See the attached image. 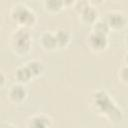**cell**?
<instances>
[{"instance_id": "1", "label": "cell", "mask_w": 128, "mask_h": 128, "mask_svg": "<svg viewBox=\"0 0 128 128\" xmlns=\"http://www.w3.org/2000/svg\"><path fill=\"white\" fill-rule=\"evenodd\" d=\"M90 104L96 113L105 116L113 123L119 122L122 119L121 109L116 106V104L111 100L105 91L98 90L93 92L91 95Z\"/></svg>"}, {"instance_id": "2", "label": "cell", "mask_w": 128, "mask_h": 128, "mask_svg": "<svg viewBox=\"0 0 128 128\" xmlns=\"http://www.w3.org/2000/svg\"><path fill=\"white\" fill-rule=\"evenodd\" d=\"M9 44L12 52L18 57H22L29 53L31 49L32 38L27 29L18 27L10 35Z\"/></svg>"}, {"instance_id": "3", "label": "cell", "mask_w": 128, "mask_h": 128, "mask_svg": "<svg viewBox=\"0 0 128 128\" xmlns=\"http://www.w3.org/2000/svg\"><path fill=\"white\" fill-rule=\"evenodd\" d=\"M10 16L18 27L25 29L34 26L37 20L35 13L23 3L14 4L10 10Z\"/></svg>"}, {"instance_id": "4", "label": "cell", "mask_w": 128, "mask_h": 128, "mask_svg": "<svg viewBox=\"0 0 128 128\" xmlns=\"http://www.w3.org/2000/svg\"><path fill=\"white\" fill-rule=\"evenodd\" d=\"M105 21L107 22L111 30H120L126 26L128 19L122 11L113 10L107 13Z\"/></svg>"}, {"instance_id": "5", "label": "cell", "mask_w": 128, "mask_h": 128, "mask_svg": "<svg viewBox=\"0 0 128 128\" xmlns=\"http://www.w3.org/2000/svg\"><path fill=\"white\" fill-rule=\"evenodd\" d=\"M87 44L92 51L102 52L108 46V37L107 35H103L91 31L87 37Z\"/></svg>"}, {"instance_id": "6", "label": "cell", "mask_w": 128, "mask_h": 128, "mask_svg": "<svg viewBox=\"0 0 128 128\" xmlns=\"http://www.w3.org/2000/svg\"><path fill=\"white\" fill-rule=\"evenodd\" d=\"M27 90L23 84H13L7 91L8 99L14 104H21L27 98Z\"/></svg>"}, {"instance_id": "7", "label": "cell", "mask_w": 128, "mask_h": 128, "mask_svg": "<svg viewBox=\"0 0 128 128\" xmlns=\"http://www.w3.org/2000/svg\"><path fill=\"white\" fill-rule=\"evenodd\" d=\"M52 119L46 114H35L28 119L27 128H51Z\"/></svg>"}, {"instance_id": "8", "label": "cell", "mask_w": 128, "mask_h": 128, "mask_svg": "<svg viewBox=\"0 0 128 128\" xmlns=\"http://www.w3.org/2000/svg\"><path fill=\"white\" fill-rule=\"evenodd\" d=\"M39 44L45 51H54L58 48L55 33L50 31H45L41 34V36L39 37Z\"/></svg>"}, {"instance_id": "9", "label": "cell", "mask_w": 128, "mask_h": 128, "mask_svg": "<svg viewBox=\"0 0 128 128\" xmlns=\"http://www.w3.org/2000/svg\"><path fill=\"white\" fill-rule=\"evenodd\" d=\"M15 78L18 81V83L24 85V84H27L28 82H30V80L33 79V76L31 74L30 70L28 69V67L26 66V64H24V65H21L16 68Z\"/></svg>"}, {"instance_id": "10", "label": "cell", "mask_w": 128, "mask_h": 128, "mask_svg": "<svg viewBox=\"0 0 128 128\" xmlns=\"http://www.w3.org/2000/svg\"><path fill=\"white\" fill-rule=\"evenodd\" d=\"M79 16H80V19L83 23L93 25L98 20V10L95 7L90 5L81 14H79Z\"/></svg>"}, {"instance_id": "11", "label": "cell", "mask_w": 128, "mask_h": 128, "mask_svg": "<svg viewBox=\"0 0 128 128\" xmlns=\"http://www.w3.org/2000/svg\"><path fill=\"white\" fill-rule=\"evenodd\" d=\"M26 66L28 67V69L30 70L33 78H36V77H39L43 74V72L45 71V67L43 65L42 62H40L39 60H29L27 63H26Z\"/></svg>"}, {"instance_id": "12", "label": "cell", "mask_w": 128, "mask_h": 128, "mask_svg": "<svg viewBox=\"0 0 128 128\" xmlns=\"http://www.w3.org/2000/svg\"><path fill=\"white\" fill-rule=\"evenodd\" d=\"M55 33V37H56V41L58 44V48H65L68 46V44L70 43V34L63 30V29H58L57 31L54 32Z\"/></svg>"}, {"instance_id": "13", "label": "cell", "mask_w": 128, "mask_h": 128, "mask_svg": "<svg viewBox=\"0 0 128 128\" xmlns=\"http://www.w3.org/2000/svg\"><path fill=\"white\" fill-rule=\"evenodd\" d=\"M110 27L108 26L107 22L103 19H98L93 25H92V31L99 33V34H103V35H107L109 34L110 31Z\"/></svg>"}, {"instance_id": "14", "label": "cell", "mask_w": 128, "mask_h": 128, "mask_svg": "<svg viewBox=\"0 0 128 128\" xmlns=\"http://www.w3.org/2000/svg\"><path fill=\"white\" fill-rule=\"evenodd\" d=\"M44 6L49 12H58L63 8V6H65V4L64 1L61 0H47L44 2Z\"/></svg>"}, {"instance_id": "15", "label": "cell", "mask_w": 128, "mask_h": 128, "mask_svg": "<svg viewBox=\"0 0 128 128\" xmlns=\"http://www.w3.org/2000/svg\"><path fill=\"white\" fill-rule=\"evenodd\" d=\"M118 79L123 84L128 85V66L123 65L118 69Z\"/></svg>"}, {"instance_id": "16", "label": "cell", "mask_w": 128, "mask_h": 128, "mask_svg": "<svg viewBox=\"0 0 128 128\" xmlns=\"http://www.w3.org/2000/svg\"><path fill=\"white\" fill-rule=\"evenodd\" d=\"M89 6H90V3L88 1H77L74 3V9L78 14H81Z\"/></svg>"}, {"instance_id": "17", "label": "cell", "mask_w": 128, "mask_h": 128, "mask_svg": "<svg viewBox=\"0 0 128 128\" xmlns=\"http://www.w3.org/2000/svg\"><path fill=\"white\" fill-rule=\"evenodd\" d=\"M4 84H5V74L3 71H1V73H0V87L3 88Z\"/></svg>"}, {"instance_id": "18", "label": "cell", "mask_w": 128, "mask_h": 128, "mask_svg": "<svg viewBox=\"0 0 128 128\" xmlns=\"http://www.w3.org/2000/svg\"><path fill=\"white\" fill-rule=\"evenodd\" d=\"M1 128H17V126H15V125H13L11 123H5V124L2 125Z\"/></svg>"}, {"instance_id": "19", "label": "cell", "mask_w": 128, "mask_h": 128, "mask_svg": "<svg viewBox=\"0 0 128 128\" xmlns=\"http://www.w3.org/2000/svg\"><path fill=\"white\" fill-rule=\"evenodd\" d=\"M124 44H125L126 49L128 50V33L126 34V36H125V38H124Z\"/></svg>"}, {"instance_id": "20", "label": "cell", "mask_w": 128, "mask_h": 128, "mask_svg": "<svg viewBox=\"0 0 128 128\" xmlns=\"http://www.w3.org/2000/svg\"><path fill=\"white\" fill-rule=\"evenodd\" d=\"M124 63H125L124 65H127L128 66V52L124 55Z\"/></svg>"}]
</instances>
